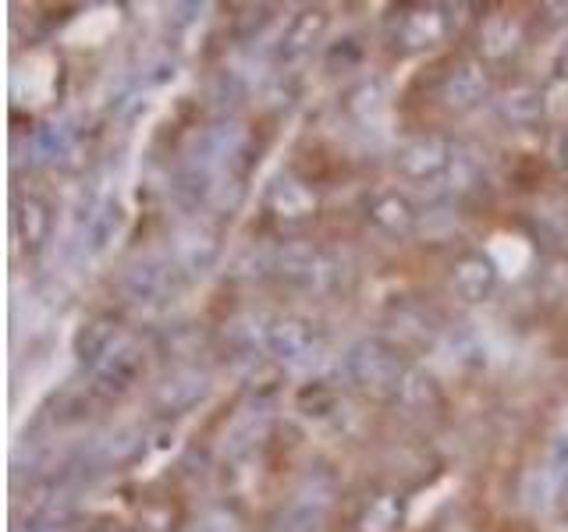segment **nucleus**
Listing matches in <instances>:
<instances>
[{
  "instance_id": "obj_12",
  "label": "nucleus",
  "mask_w": 568,
  "mask_h": 532,
  "mask_svg": "<svg viewBox=\"0 0 568 532\" xmlns=\"http://www.w3.org/2000/svg\"><path fill=\"white\" fill-rule=\"evenodd\" d=\"M124 221H129V213H124V203L118 200L114 192H106L93 221L85 227V253L89 256H103L106 248H111L121 235H124Z\"/></svg>"
},
{
  "instance_id": "obj_7",
  "label": "nucleus",
  "mask_w": 568,
  "mask_h": 532,
  "mask_svg": "<svg viewBox=\"0 0 568 532\" xmlns=\"http://www.w3.org/2000/svg\"><path fill=\"white\" fill-rule=\"evenodd\" d=\"M327 25H331V14L324 8H302L288 22V29L281 32L277 61L281 64H295V61L306 58V53H313L320 43H324Z\"/></svg>"
},
{
  "instance_id": "obj_10",
  "label": "nucleus",
  "mask_w": 568,
  "mask_h": 532,
  "mask_svg": "<svg viewBox=\"0 0 568 532\" xmlns=\"http://www.w3.org/2000/svg\"><path fill=\"white\" fill-rule=\"evenodd\" d=\"M245 150H248V135H245L242 124L239 121H221V124H213V129H206L200 135L192 160H195V164L210 167V171L217 167V164L235 171L239 156H245Z\"/></svg>"
},
{
  "instance_id": "obj_4",
  "label": "nucleus",
  "mask_w": 568,
  "mask_h": 532,
  "mask_svg": "<svg viewBox=\"0 0 568 532\" xmlns=\"http://www.w3.org/2000/svg\"><path fill=\"white\" fill-rule=\"evenodd\" d=\"M185 280L189 277H185L182 266H178V259L168 263V259L150 256V259L132 263L129 270H124L121 288H124V295H129L132 301H142V306H150V301H164V298L178 295Z\"/></svg>"
},
{
  "instance_id": "obj_39",
  "label": "nucleus",
  "mask_w": 568,
  "mask_h": 532,
  "mask_svg": "<svg viewBox=\"0 0 568 532\" xmlns=\"http://www.w3.org/2000/svg\"><path fill=\"white\" fill-rule=\"evenodd\" d=\"M555 475H558V504L568 508V458L555 461Z\"/></svg>"
},
{
  "instance_id": "obj_3",
  "label": "nucleus",
  "mask_w": 568,
  "mask_h": 532,
  "mask_svg": "<svg viewBox=\"0 0 568 532\" xmlns=\"http://www.w3.org/2000/svg\"><path fill=\"white\" fill-rule=\"evenodd\" d=\"M274 274L310 291H331L337 284V259L313 242H284L274 253Z\"/></svg>"
},
{
  "instance_id": "obj_14",
  "label": "nucleus",
  "mask_w": 568,
  "mask_h": 532,
  "mask_svg": "<svg viewBox=\"0 0 568 532\" xmlns=\"http://www.w3.org/2000/svg\"><path fill=\"white\" fill-rule=\"evenodd\" d=\"M487 93V71L479 61H462L448 71V79L440 85V96L455 111H469Z\"/></svg>"
},
{
  "instance_id": "obj_31",
  "label": "nucleus",
  "mask_w": 568,
  "mask_h": 532,
  "mask_svg": "<svg viewBox=\"0 0 568 532\" xmlns=\"http://www.w3.org/2000/svg\"><path fill=\"white\" fill-rule=\"evenodd\" d=\"M398 525V497L395 493H384L377 497L366 511H363V522L359 532H390Z\"/></svg>"
},
{
  "instance_id": "obj_33",
  "label": "nucleus",
  "mask_w": 568,
  "mask_h": 532,
  "mask_svg": "<svg viewBox=\"0 0 568 532\" xmlns=\"http://www.w3.org/2000/svg\"><path fill=\"white\" fill-rule=\"evenodd\" d=\"M316 522H320V508L295 504L288 514H281L271 532H316Z\"/></svg>"
},
{
  "instance_id": "obj_19",
  "label": "nucleus",
  "mask_w": 568,
  "mask_h": 532,
  "mask_svg": "<svg viewBox=\"0 0 568 532\" xmlns=\"http://www.w3.org/2000/svg\"><path fill=\"white\" fill-rule=\"evenodd\" d=\"M266 203H271V209L284 221L310 217V213L316 209L313 192L302 182H295V177H277V182L271 185V192H266Z\"/></svg>"
},
{
  "instance_id": "obj_26",
  "label": "nucleus",
  "mask_w": 568,
  "mask_h": 532,
  "mask_svg": "<svg viewBox=\"0 0 568 532\" xmlns=\"http://www.w3.org/2000/svg\"><path fill=\"white\" fill-rule=\"evenodd\" d=\"M555 501H558V475H555V466L529 469L526 479H523V504L529 511H547Z\"/></svg>"
},
{
  "instance_id": "obj_30",
  "label": "nucleus",
  "mask_w": 568,
  "mask_h": 532,
  "mask_svg": "<svg viewBox=\"0 0 568 532\" xmlns=\"http://www.w3.org/2000/svg\"><path fill=\"white\" fill-rule=\"evenodd\" d=\"M448 188L452 192H469L479 182V156L466 146L452 150V164H448Z\"/></svg>"
},
{
  "instance_id": "obj_5",
  "label": "nucleus",
  "mask_w": 568,
  "mask_h": 532,
  "mask_svg": "<svg viewBox=\"0 0 568 532\" xmlns=\"http://www.w3.org/2000/svg\"><path fill=\"white\" fill-rule=\"evenodd\" d=\"M266 359H274L277 366H310L316 359V341L313 327L298 316H277L263 327L260 334Z\"/></svg>"
},
{
  "instance_id": "obj_42",
  "label": "nucleus",
  "mask_w": 568,
  "mask_h": 532,
  "mask_svg": "<svg viewBox=\"0 0 568 532\" xmlns=\"http://www.w3.org/2000/svg\"><path fill=\"white\" fill-rule=\"evenodd\" d=\"M565 153H568V139H565Z\"/></svg>"
},
{
  "instance_id": "obj_6",
  "label": "nucleus",
  "mask_w": 568,
  "mask_h": 532,
  "mask_svg": "<svg viewBox=\"0 0 568 532\" xmlns=\"http://www.w3.org/2000/svg\"><path fill=\"white\" fill-rule=\"evenodd\" d=\"M452 142L440 135H419L408 139L405 146L395 156L398 174H405L408 182H430V177H440L452 164Z\"/></svg>"
},
{
  "instance_id": "obj_23",
  "label": "nucleus",
  "mask_w": 568,
  "mask_h": 532,
  "mask_svg": "<svg viewBox=\"0 0 568 532\" xmlns=\"http://www.w3.org/2000/svg\"><path fill=\"white\" fill-rule=\"evenodd\" d=\"M398 401L405 408H416V412H430V408L440 405V383L426 369L408 366L405 380H402V390H398Z\"/></svg>"
},
{
  "instance_id": "obj_38",
  "label": "nucleus",
  "mask_w": 568,
  "mask_h": 532,
  "mask_svg": "<svg viewBox=\"0 0 568 532\" xmlns=\"http://www.w3.org/2000/svg\"><path fill=\"white\" fill-rule=\"evenodd\" d=\"M171 79H174V61H156L146 75V85H164Z\"/></svg>"
},
{
  "instance_id": "obj_37",
  "label": "nucleus",
  "mask_w": 568,
  "mask_h": 532,
  "mask_svg": "<svg viewBox=\"0 0 568 532\" xmlns=\"http://www.w3.org/2000/svg\"><path fill=\"white\" fill-rule=\"evenodd\" d=\"M171 11H174V14H171V22H174V25H189V22H195V18L203 14V4H174Z\"/></svg>"
},
{
  "instance_id": "obj_9",
  "label": "nucleus",
  "mask_w": 568,
  "mask_h": 532,
  "mask_svg": "<svg viewBox=\"0 0 568 532\" xmlns=\"http://www.w3.org/2000/svg\"><path fill=\"white\" fill-rule=\"evenodd\" d=\"M224 242H221V227L213 224H192L182 242H178V266L185 270V277H206L213 274V266L221 263Z\"/></svg>"
},
{
  "instance_id": "obj_28",
  "label": "nucleus",
  "mask_w": 568,
  "mask_h": 532,
  "mask_svg": "<svg viewBox=\"0 0 568 532\" xmlns=\"http://www.w3.org/2000/svg\"><path fill=\"white\" fill-rule=\"evenodd\" d=\"M203 345H206L203 330L192 327V324H178V327H168L164 334H160V348H164L168 359H178V362L195 359V355L203 351Z\"/></svg>"
},
{
  "instance_id": "obj_40",
  "label": "nucleus",
  "mask_w": 568,
  "mask_h": 532,
  "mask_svg": "<svg viewBox=\"0 0 568 532\" xmlns=\"http://www.w3.org/2000/svg\"><path fill=\"white\" fill-rule=\"evenodd\" d=\"M555 71H558V79L561 82H568V40L558 47V53H555Z\"/></svg>"
},
{
  "instance_id": "obj_18",
  "label": "nucleus",
  "mask_w": 568,
  "mask_h": 532,
  "mask_svg": "<svg viewBox=\"0 0 568 532\" xmlns=\"http://www.w3.org/2000/svg\"><path fill=\"white\" fill-rule=\"evenodd\" d=\"M444 32H448V22H444L440 8H413L405 18H402V43L408 50H423V47H434L444 40Z\"/></svg>"
},
{
  "instance_id": "obj_22",
  "label": "nucleus",
  "mask_w": 568,
  "mask_h": 532,
  "mask_svg": "<svg viewBox=\"0 0 568 532\" xmlns=\"http://www.w3.org/2000/svg\"><path fill=\"white\" fill-rule=\"evenodd\" d=\"M348 111H352L355 121H363V124L381 121L387 114V85H384V79L369 75V79H363L359 85H355L352 96H348Z\"/></svg>"
},
{
  "instance_id": "obj_17",
  "label": "nucleus",
  "mask_w": 568,
  "mask_h": 532,
  "mask_svg": "<svg viewBox=\"0 0 568 532\" xmlns=\"http://www.w3.org/2000/svg\"><path fill=\"white\" fill-rule=\"evenodd\" d=\"M118 324L111 316H93V319H85V324L75 330V337H71V351H75V359L85 362L89 369H93L106 351L114 348L118 341Z\"/></svg>"
},
{
  "instance_id": "obj_8",
  "label": "nucleus",
  "mask_w": 568,
  "mask_h": 532,
  "mask_svg": "<svg viewBox=\"0 0 568 532\" xmlns=\"http://www.w3.org/2000/svg\"><path fill=\"white\" fill-rule=\"evenodd\" d=\"M210 395V377L192 366L174 369L164 383H156L153 390V408L164 416H182L189 408H195L203 398Z\"/></svg>"
},
{
  "instance_id": "obj_16",
  "label": "nucleus",
  "mask_w": 568,
  "mask_h": 532,
  "mask_svg": "<svg viewBox=\"0 0 568 532\" xmlns=\"http://www.w3.org/2000/svg\"><path fill=\"white\" fill-rule=\"evenodd\" d=\"M497 263L490 256H466L455 263V274H452V288L458 298L466 301H484L490 298V291L497 288Z\"/></svg>"
},
{
  "instance_id": "obj_25",
  "label": "nucleus",
  "mask_w": 568,
  "mask_h": 532,
  "mask_svg": "<svg viewBox=\"0 0 568 532\" xmlns=\"http://www.w3.org/2000/svg\"><path fill=\"white\" fill-rule=\"evenodd\" d=\"M142 451V433L135 426H118L103 440H97V461L103 466H121V461H132Z\"/></svg>"
},
{
  "instance_id": "obj_27",
  "label": "nucleus",
  "mask_w": 568,
  "mask_h": 532,
  "mask_svg": "<svg viewBox=\"0 0 568 532\" xmlns=\"http://www.w3.org/2000/svg\"><path fill=\"white\" fill-rule=\"evenodd\" d=\"M515 43H519V25L508 14H490L479 29V47H484L487 58H505L515 50Z\"/></svg>"
},
{
  "instance_id": "obj_36",
  "label": "nucleus",
  "mask_w": 568,
  "mask_h": 532,
  "mask_svg": "<svg viewBox=\"0 0 568 532\" xmlns=\"http://www.w3.org/2000/svg\"><path fill=\"white\" fill-rule=\"evenodd\" d=\"M547 114H550V117H558V121L568 117V82L558 79L555 85L547 89Z\"/></svg>"
},
{
  "instance_id": "obj_20",
  "label": "nucleus",
  "mask_w": 568,
  "mask_h": 532,
  "mask_svg": "<svg viewBox=\"0 0 568 532\" xmlns=\"http://www.w3.org/2000/svg\"><path fill=\"white\" fill-rule=\"evenodd\" d=\"M497 111L511 124H532V121H540V114H547V93H540V89H532V85H515L497 100Z\"/></svg>"
},
{
  "instance_id": "obj_15",
  "label": "nucleus",
  "mask_w": 568,
  "mask_h": 532,
  "mask_svg": "<svg viewBox=\"0 0 568 532\" xmlns=\"http://www.w3.org/2000/svg\"><path fill=\"white\" fill-rule=\"evenodd\" d=\"M369 221L377 224L384 235H413L416 224H419V213L413 206V200L402 192H381V195H373V203H369Z\"/></svg>"
},
{
  "instance_id": "obj_32",
  "label": "nucleus",
  "mask_w": 568,
  "mask_h": 532,
  "mask_svg": "<svg viewBox=\"0 0 568 532\" xmlns=\"http://www.w3.org/2000/svg\"><path fill=\"white\" fill-rule=\"evenodd\" d=\"M239 203H242V182H239V174L217 177V182H213V195H210V209L231 213Z\"/></svg>"
},
{
  "instance_id": "obj_1",
  "label": "nucleus",
  "mask_w": 568,
  "mask_h": 532,
  "mask_svg": "<svg viewBox=\"0 0 568 532\" xmlns=\"http://www.w3.org/2000/svg\"><path fill=\"white\" fill-rule=\"evenodd\" d=\"M405 369L398 351L390 348L381 337H363L345 351V377L348 383H355L369 398H398L402 380H405Z\"/></svg>"
},
{
  "instance_id": "obj_2",
  "label": "nucleus",
  "mask_w": 568,
  "mask_h": 532,
  "mask_svg": "<svg viewBox=\"0 0 568 532\" xmlns=\"http://www.w3.org/2000/svg\"><path fill=\"white\" fill-rule=\"evenodd\" d=\"M142 369H146V351L135 337H118L114 348L89 369V395L103 401H118L139 383Z\"/></svg>"
},
{
  "instance_id": "obj_24",
  "label": "nucleus",
  "mask_w": 568,
  "mask_h": 532,
  "mask_svg": "<svg viewBox=\"0 0 568 532\" xmlns=\"http://www.w3.org/2000/svg\"><path fill=\"white\" fill-rule=\"evenodd\" d=\"M245 96H248V82H245L242 71L221 68L217 75L210 79V103H213V111H217V114L239 111V106L245 103Z\"/></svg>"
},
{
  "instance_id": "obj_35",
  "label": "nucleus",
  "mask_w": 568,
  "mask_h": 532,
  "mask_svg": "<svg viewBox=\"0 0 568 532\" xmlns=\"http://www.w3.org/2000/svg\"><path fill=\"white\" fill-rule=\"evenodd\" d=\"M537 224H540L558 245L568 242V209H558V213H550V209H547V213H540V217H537Z\"/></svg>"
},
{
  "instance_id": "obj_34",
  "label": "nucleus",
  "mask_w": 568,
  "mask_h": 532,
  "mask_svg": "<svg viewBox=\"0 0 568 532\" xmlns=\"http://www.w3.org/2000/svg\"><path fill=\"white\" fill-rule=\"evenodd\" d=\"M544 284V291L550 298H568V256H555L547 263V270L540 277Z\"/></svg>"
},
{
  "instance_id": "obj_41",
  "label": "nucleus",
  "mask_w": 568,
  "mask_h": 532,
  "mask_svg": "<svg viewBox=\"0 0 568 532\" xmlns=\"http://www.w3.org/2000/svg\"><path fill=\"white\" fill-rule=\"evenodd\" d=\"M14 532H58V529H47V525H36V522H18Z\"/></svg>"
},
{
  "instance_id": "obj_13",
  "label": "nucleus",
  "mask_w": 568,
  "mask_h": 532,
  "mask_svg": "<svg viewBox=\"0 0 568 532\" xmlns=\"http://www.w3.org/2000/svg\"><path fill=\"white\" fill-rule=\"evenodd\" d=\"M53 231V217H50V206L40 200V195H18L14 200V235L22 242V248L29 253H40L47 245Z\"/></svg>"
},
{
  "instance_id": "obj_11",
  "label": "nucleus",
  "mask_w": 568,
  "mask_h": 532,
  "mask_svg": "<svg viewBox=\"0 0 568 532\" xmlns=\"http://www.w3.org/2000/svg\"><path fill=\"white\" fill-rule=\"evenodd\" d=\"M213 182H217V174L210 167L195 164L189 160L185 167H178L168 182V203L185 213V217H195L200 209H210V195H213Z\"/></svg>"
},
{
  "instance_id": "obj_21",
  "label": "nucleus",
  "mask_w": 568,
  "mask_h": 532,
  "mask_svg": "<svg viewBox=\"0 0 568 532\" xmlns=\"http://www.w3.org/2000/svg\"><path fill=\"white\" fill-rule=\"evenodd\" d=\"M444 351H448V359L462 369H484L490 362L487 341L469 327H458L444 337Z\"/></svg>"
},
{
  "instance_id": "obj_29",
  "label": "nucleus",
  "mask_w": 568,
  "mask_h": 532,
  "mask_svg": "<svg viewBox=\"0 0 568 532\" xmlns=\"http://www.w3.org/2000/svg\"><path fill=\"white\" fill-rule=\"evenodd\" d=\"M266 433V412L263 408H256V412H245L239 416L235 422L227 426V433H224V451L231 454H239L245 448H253V443Z\"/></svg>"
}]
</instances>
